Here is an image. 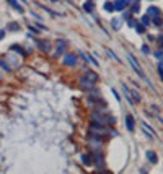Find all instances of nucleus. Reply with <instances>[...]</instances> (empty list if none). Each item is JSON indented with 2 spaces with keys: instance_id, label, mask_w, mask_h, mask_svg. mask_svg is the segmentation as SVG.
Returning <instances> with one entry per match:
<instances>
[{
  "instance_id": "nucleus-1",
  "label": "nucleus",
  "mask_w": 163,
  "mask_h": 174,
  "mask_svg": "<svg viewBox=\"0 0 163 174\" xmlns=\"http://www.w3.org/2000/svg\"><path fill=\"white\" fill-rule=\"evenodd\" d=\"M127 60H129V64H131V67L134 68V72H136L139 77H143V72H142V68H140V65H139V62H137V59L134 57L132 54H127Z\"/></svg>"
},
{
  "instance_id": "nucleus-2",
  "label": "nucleus",
  "mask_w": 163,
  "mask_h": 174,
  "mask_svg": "<svg viewBox=\"0 0 163 174\" xmlns=\"http://www.w3.org/2000/svg\"><path fill=\"white\" fill-rule=\"evenodd\" d=\"M92 122L100 124V125H106L109 122V117H104V116L100 114V112H93V114H92Z\"/></svg>"
},
{
  "instance_id": "nucleus-3",
  "label": "nucleus",
  "mask_w": 163,
  "mask_h": 174,
  "mask_svg": "<svg viewBox=\"0 0 163 174\" xmlns=\"http://www.w3.org/2000/svg\"><path fill=\"white\" fill-rule=\"evenodd\" d=\"M64 64H65V65H70V67L77 65V55H75V54H65Z\"/></svg>"
},
{
  "instance_id": "nucleus-4",
  "label": "nucleus",
  "mask_w": 163,
  "mask_h": 174,
  "mask_svg": "<svg viewBox=\"0 0 163 174\" xmlns=\"http://www.w3.org/2000/svg\"><path fill=\"white\" fill-rule=\"evenodd\" d=\"M126 127H127L129 132H134V130H136V120H134L132 116H127L126 117Z\"/></svg>"
},
{
  "instance_id": "nucleus-5",
  "label": "nucleus",
  "mask_w": 163,
  "mask_h": 174,
  "mask_svg": "<svg viewBox=\"0 0 163 174\" xmlns=\"http://www.w3.org/2000/svg\"><path fill=\"white\" fill-rule=\"evenodd\" d=\"M147 15L150 16V18H155V16H158V15H160V8H158V7H155V5L148 7V8H147Z\"/></svg>"
},
{
  "instance_id": "nucleus-6",
  "label": "nucleus",
  "mask_w": 163,
  "mask_h": 174,
  "mask_svg": "<svg viewBox=\"0 0 163 174\" xmlns=\"http://www.w3.org/2000/svg\"><path fill=\"white\" fill-rule=\"evenodd\" d=\"M85 78L90 80L92 83H96L98 82V75L95 73V72H92V70H87V72H85Z\"/></svg>"
},
{
  "instance_id": "nucleus-7",
  "label": "nucleus",
  "mask_w": 163,
  "mask_h": 174,
  "mask_svg": "<svg viewBox=\"0 0 163 174\" xmlns=\"http://www.w3.org/2000/svg\"><path fill=\"white\" fill-rule=\"evenodd\" d=\"M82 163L85 164V166H92L93 163V155L90 156V155H82Z\"/></svg>"
},
{
  "instance_id": "nucleus-8",
  "label": "nucleus",
  "mask_w": 163,
  "mask_h": 174,
  "mask_svg": "<svg viewBox=\"0 0 163 174\" xmlns=\"http://www.w3.org/2000/svg\"><path fill=\"white\" fill-rule=\"evenodd\" d=\"M147 158H148V161H150L152 164H157V161H158L157 153H155V151H152V150H148V151H147Z\"/></svg>"
},
{
  "instance_id": "nucleus-9",
  "label": "nucleus",
  "mask_w": 163,
  "mask_h": 174,
  "mask_svg": "<svg viewBox=\"0 0 163 174\" xmlns=\"http://www.w3.org/2000/svg\"><path fill=\"white\" fill-rule=\"evenodd\" d=\"M65 44H67V42H65L64 39H59V41H57V54H56V55H59V54H62V52H64Z\"/></svg>"
},
{
  "instance_id": "nucleus-10",
  "label": "nucleus",
  "mask_w": 163,
  "mask_h": 174,
  "mask_svg": "<svg viewBox=\"0 0 163 174\" xmlns=\"http://www.w3.org/2000/svg\"><path fill=\"white\" fill-rule=\"evenodd\" d=\"M8 3H10V7H13L16 12H20V13L23 12V7L18 3V0H8Z\"/></svg>"
},
{
  "instance_id": "nucleus-11",
  "label": "nucleus",
  "mask_w": 163,
  "mask_h": 174,
  "mask_svg": "<svg viewBox=\"0 0 163 174\" xmlns=\"http://www.w3.org/2000/svg\"><path fill=\"white\" fill-rule=\"evenodd\" d=\"M113 5H114V10H119V12H121V10H124V8H126V3H124L122 0H116V2L113 3Z\"/></svg>"
},
{
  "instance_id": "nucleus-12",
  "label": "nucleus",
  "mask_w": 163,
  "mask_h": 174,
  "mask_svg": "<svg viewBox=\"0 0 163 174\" xmlns=\"http://www.w3.org/2000/svg\"><path fill=\"white\" fill-rule=\"evenodd\" d=\"M38 46H39V47L44 50V52H49V47H51V46H49V42H47V41H38Z\"/></svg>"
},
{
  "instance_id": "nucleus-13",
  "label": "nucleus",
  "mask_w": 163,
  "mask_h": 174,
  "mask_svg": "<svg viewBox=\"0 0 163 174\" xmlns=\"http://www.w3.org/2000/svg\"><path fill=\"white\" fill-rule=\"evenodd\" d=\"M10 49H12V50H15V52H18V54H20V55H26V50L23 49L21 46H16V44H15V46H12Z\"/></svg>"
},
{
  "instance_id": "nucleus-14",
  "label": "nucleus",
  "mask_w": 163,
  "mask_h": 174,
  "mask_svg": "<svg viewBox=\"0 0 163 174\" xmlns=\"http://www.w3.org/2000/svg\"><path fill=\"white\" fill-rule=\"evenodd\" d=\"M93 161L96 163V166L101 169L103 168V159H101V155H96V156H93Z\"/></svg>"
},
{
  "instance_id": "nucleus-15",
  "label": "nucleus",
  "mask_w": 163,
  "mask_h": 174,
  "mask_svg": "<svg viewBox=\"0 0 163 174\" xmlns=\"http://www.w3.org/2000/svg\"><path fill=\"white\" fill-rule=\"evenodd\" d=\"M140 23H142L143 26H148V25H150V16H148L147 13H145V15L140 18Z\"/></svg>"
},
{
  "instance_id": "nucleus-16",
  "label": "nucleus",
  "mask_w": 163,
  "mask_h": 174,
  "mask_svg": "<svg viewBox=\"0 0 163 174\" xmlns=\"http://www.w3.org/2000/svg\"><path fill=\"white\" fill-rule=\"evenodd\" d=\"M83 8H85V12H87V13H92V12H93V8H95V5H93L92 2H87V3L83 5Z\"/></svg>"
},
{
  "instance_id": "nucleus-17",
  "label": "nucleus",
  "mask_w": 163,
  "mask_h": 174,
  "mask_svg": "<svg viewBox=\"0 0 163 174\" xmlns=\"http://www.w3.org/2000/svg\"><path fill=\"white\" fill-rule=\"evenodd\" d=\"M111 25H113L114 30H119V28H121V20H116V18H113V20H111Z\"/></svg>"
},
{
  "instance_id": "nucleus-18",
  "label": "nucleus",
  "mask_w": 163,
  "mask_h": 174,
  "mask_svg": "<svg viewBox=\"0 0 163 174\" xmlns=\"http://www.w3.org/2000/svg\"><path fill=\"white\" fill-rule=\"evenodd\" d=\"M104 10H106V12H114L113 2H104Z\"/></svg>"
},
{
  "instance_id": "nucleus-19",
  "label": "nucleus",
  "mask_w": 163,
  "mask_h": 174,
  "mask_svg": "<svg viewBox=\"0 0 163 174\" xmlns=\"http://www.w3.org/2000/svg\"><path fill=\"white\" fill-rule=\"evenodd\" d=\"M104 50H106V54H108V55H109V57H111V59H114V60H118V62H121V60H119V57H118V55H116V54L113 52L111 49H104Z\"/></svg>"
},
{
  "instance_id": "nucleus-20",
  "label": "nucleus",
  "mask_w": 163,
  "mask_h": 174,
  "mask_svg": "<svg viewBox=\"0 0 163 174\" xmlns=\"http://www.w3.org/2000/svg\"><path fill=\"white\" fill-rule=\"evenodd\" d=\"M8 30H12V31H18V30H20V26H18V23H10V25H8Z\"/></svg>"
},
{
  "instance_id": "nucleus-21",
  "label": "nucleus",
  "mask_w": 163,
  "mask_h": 174,
  "mask_svg": "<svg viewBox=\"0 0 163 174\" xmlns=\"http://www.w3.org/2000/svg\"><path fill=\"white\" fill-rule=\"evenodd\" d=\"M155 57L158 59V60H163V49H160V50H155Z\"/></svg>"
},
{
  "instance_id": "nucleus-22",
  "label": "nucleus",
  "mask_w": 163,
  "mask_h": 174,
  "mask_svg": "<svg viewBox=\"0 0 163 174\" xmlns=\"http://www.w3.org/2000/svg\"><path fill=\"white\" fill-rule=\"evenodd\" d=\"M0 67H2L3 70H7V72H10V70H12V68H10V65H7L5 62H3V60H0Z\"/></svg>"
},
{
  "instance_id": "nucleus-23",
  "label": "nucleus",
  "mask_w": 163,
  "mask_h": 174,
  "mask_svg": "<svg viewBox=\"0 0 163 174\" xmlns=\"http://www.w3.org/2000/svg\"><path fill=\"white\" fill-rule=\"evenodd\" d=\"M153 25H155V26H160V25H161V18H160V15L153 18Z\"/></svg>"
},
{
  "instance_id": "nucleus-24",
  "label": "nucleus",
  "mask_w": 163,
  "mask_h": 174,
  "mask_svg": "<svg viewBox=\"0 0 163 174\" xmlns=\"http://www.w3.org/2000/svg\"><path fill=\"white\" fill-rule=\"evenodd\" d=\"M134 28H137V33H143V31H145V26H143L142 23H140V25H137V23H136V26H134Z\"/></svg>"
},
{
  "instance_id": "nucleus-25",
  "label": "nucleus",
  "mask_w": 163,
  "mask_h": 174,
  "mask_svg": "<svg viewBox=\"0 0 163 174\" xmlns=\"http://www.w3.org/2000/svg\"><path fill=\"white\" fill-rule=\"evenodd\" d=\"M139 8H140V5H139V2H136V3H134V7H132V10H131V13H137Z\"/></svg>"
},
{
  "instance_id": "nucleus-26",
  "label": "nucleus",
  "mask_w": 163,
  "mask_h": 174,
  "mask_svg": "<svg viewBox=\"0 0 163 174\" xmlns=\"http://www.w3.org/2000/svg\"><path fill=\"white\" fill-rule=\"evenodd\" d=\"M142 52H143V54H148V52H150V47H148L147 44H143V46H142Z\"/></svg>"
},
{
  "instance_id": "nucleus-27",
  "label": "nucleus",
  "mask_w": 163,
  "mask_h": 174,
  "mask_svg": "<svg viewBox=\"0 0 163 174\" xmlns=\"http://www.w3.org/2000/svg\"><path fill=\"white\" fill-rule=\"evenodd\" d=\"M127 25H129V28H134L136 26V20H132V16L129 18V21H127Z\"/></svg>"
},
{
  "instance_id": "nucleus-28",
  "label": "nucleus",
  "mask_w": 163,
  "mask_h": 174,
  "mask_svg": "<svg viewBox=\"0 0 163 174\" xmlns=\"http://www.w3.org/2000/svg\"><path fill=\"white\" fill-rule=\"evenodd\" d=\"M88 60H90V62H92V64L95 65V67H98V62H96V59H95V57H92V55H90V57H88Z\"/></svg>"
},
{
  "instance_id": "nucleus-29",
  "label": "nucleus",
  "mask_w": 163,
  "mask_h": 174,
  "mask_svg": "<svg viewBox=\"0 0 163 174\" xmlns=\"http://www.w3.org/2000/svg\"><path fill=\"white\" fill-rule=\"evenodd\" d=\"M3 36H5V31L2 30V31H0V39H3Z\"/></svg>"
},
{
  "instance_id": "nucleus-30",
  "label": "nucleus",
  "mask_w": 163,
  "mask_h": 174,
  "mask_svg": "<svg viewBox=\"0 0 163 174\" xmlns=\"http://www.w3.org/2000/svg\"><path fill=\"white\" fill-rule=\"evenodd\" d=\"M113 93H114V96H116V99L119 101V95H118V91H116V90H113Z\"/></svg>"
},
{
  "instance_id": "nucleus-31",
  "label": "nucleus",
  "mask_w": 163,
  "mask_h": 174,
  "mask_svg": "<svg viewBox=\"0 0 163 174\" xmlns=\"http://www.w3.org/2000/svg\"><path fill=\"white\" fill-rule=\"evenodd\" d=\"M158 42H160V44L163 46V36H160V37H158Z\"/></svg>"
},
{
  "instance_id": "nucleus-32",
  "label": "nucleus",
  "mask_w": 163,
  "mask_h": 174,
  "mask_svg": "<svg viewBox=\"0 0 163 174\" xmlns=\"http://www.w3.org/2000/svg\"><path fill=\"white\" fill-rule=\"evenodd\" d=\"M122 2H124V3H126V5H127V3H131V0H122Z\"/></svg>"
},
{
  "instance_id": "nucleus-33",
  "label": "nucleus",
  "mask_w": 163,
  "mask_h": 174,
  "mask_svg": "<svg viewBox=\"0 0 163 174\" xmlns=\"http://www.w3.org/2000/svg\"><path fill=\"white\" fill-rule=\"evenodd\" d=\"M52 2H57V0H52Z\"/></svg>"
}]
</instances>
